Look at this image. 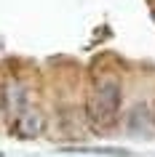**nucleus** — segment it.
Instances as JSON below:
<instances>
[{
	"instance_id": "1",
	"label": "nucleus",
	"mask_w": 155,
	"mask_h": 157,
	"mask_svg": "<svg viewBox=\"0 0 155 157\" xmlns=\"http://www.w3.org/2000/svg\"><path fill=\"white\" fill-rule=\"evenodd\" d=\"M120 99H123L120 80H115V77H102V80H96V85L88 93V104H86L91 125L94 128H112L118 123Z\"/></svg>"
},
{
	"instance_id": "2",
	"label": "nucleus",
	"mask_w": 155,
	"mask_h": 157,
	"mask_svg": "<svg viewBox=\"0 0 155 157\" xmlns=\"http://www.w3.org/2000/svg\"><path fill=\"white\" fill-rule=\"evenodd\" d=\"M126 128H128V133L137 136V139H153L155 136V117L150 115V109H147L145 104H137V107L131 109Z\"/></svg>"
},
{
	"instance_id": "3",
	"label": "nucleus",
	"mask_w": 155,
	"mask_h": 157,
	"mask_svg": "<svg viewBox=\"0 0 155 157\" xmlns=\"http://www.w3.org/2000/svg\"><path fill=\"white\" fill-rule=\"evenodd\" d=\"M24 107H27L24 85L19 83V80H14V77H8V80H6V88H3V112H6L11 120H16Z\"/></svg>"
},
{
	"instance_id": "4",
	"label": "nucleus",
	"mask_w": 155,
	"mask_h": 157,
	"mask_svg": "<svg viewBox=\"0 0 155 157\" xmlns=\"http://www.w3.org/2000/svg\"><path fill=\"white\" fill-rule=\"evenodd\" d=\"M14 131H16L19 139H35V136H40V131H43V115H40V109L24 107V109H22V115L14 120Z\"/></svg>"
},
{
	"instance_id": "5",
	"label": "nucleus",
	"mask_w": 155,
	"mask_h": 157,
	"mask_svg": "<svg viewBox=\"0 0 155 157\" xmlns=\"http://www.w3.org/2000/svg\"><path fill=\"white\" fill-rule=\"evenodd\" d=\"M62 152H70V155H99V157H131V149H126V147H64Z\"/></svg>"
},
{
	"instance_id": "6",
	"label": "nucleus",
	"mask_w": 155,
	"mask_h": 157,
	"mask_svg": "<svg viewBox=\"0 0 155 157\" xmlns=\"http://www.w3.org/2000/svg\"><path fill=\"white\" fill-rule=\"evenodd\" d=\"M0 157H3V152H0Z\"/></svg>"
},
{
	"instance_id": "7",
	"label": "nucleus",
	"mask_w": 155,
	"mask_h": 157,
	"mask_svg": "<svg viewBox=\"0 0 155 157\" xmlns=\"http://www.w3.org/2000/svg\"><path fill=\"white\" fill-rule=\"evenodd\" d=\"M153 117H155V115H153Z\"/></svg>"
}]
</instances>
